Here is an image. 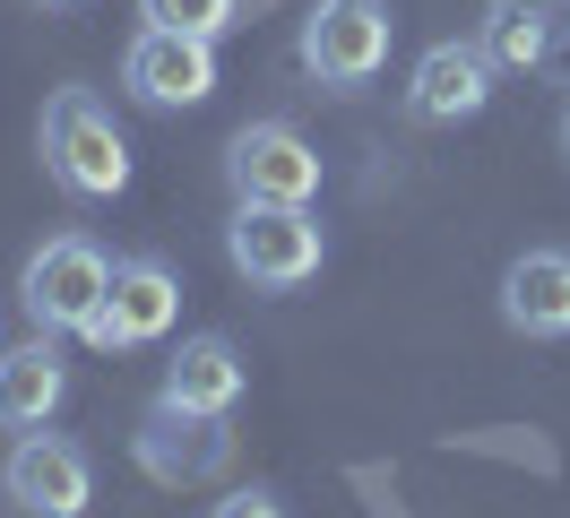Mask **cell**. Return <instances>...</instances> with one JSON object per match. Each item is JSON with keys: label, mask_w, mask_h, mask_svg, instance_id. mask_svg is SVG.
I'll return each mask as SVG.
<instances>
[{"label": "cell", "mask_w": 570, "mask_h": 518, "mask_svg": "<svg viewBox=\"0 0 570 518\" xmlns=\"http://www.w3.org/2000/svg\"><path fill=\"white\" fill-rule=\"evenodd\" d=\"M43 165L70 199H121L130 190V138L96 87H52L43 96Z\"/></svg>", "instance_id": "cell-1"}, {"label": "cell", "mask_w": 570, "mask_h": 518, "mask_svg": "<svg viewBox=\"0 0 570 518\" xmlns=\"http://www.w3.org/2000/svg\"><path fill=\"white\" fill-rule=\"evenodd\" d=\"M105 294H112V260L96 251L87 234H52L27 251V276H18V303L43 338H87L105 320Z\"/></svg>", "instance_id": "cell-2"}, {"label": "cell", "mask_w": 570, "mask_h": 518, "mask_svg": "<svg viewBox=\"0 0 570 518\" xmlns=\"http://www.w3.org/2000/svg\"><path fill=\"white\" fill-rule=\"evenodd\" d=\"M225 260L243 285L259 294H294V285H312L328 260L321 225H312V207H234V225H225Z\"/></svg>", "instance_id": "cell-3"}, {"label": "cell", "mask_w": 570, "mask_h": 518, "mask_svg": "<svg viewBox=\"0 0 570 518\" xmlns=\"http://www.w3.org/2000/svg\"><path fill=\"white\" fill-rule=\"evenodd\" d=\"M390 43H397V18L390 0H321L312 18H303V69L321 78V87H372L381 69H390Z\"/></svg>", "instance_id": "cell-4"}, {"label": "cell", "mask_w": 570, "mask_h": 518, "mask_svg": "<svg viewBox=\"0 0 570 518\" xmlns=\"http://www.w3.org/2000/svg\"><path fill=\"white\" fill-rule=\"evenodd\" d=\"M225 182L250 207H312L321 199V147L294 121H243L225 147Z\"/></svg>", "instance_id": "cell-5"}, {"label": "cell", "mask_w": 570, "mask_h": 518, "mask_svg": "<svg viewBox=\"0 0 570 518\" xmlns=\"http://www.w3.org/2000/svg\"><path fill=\"white\" fill-rule=\"evenodd\" d=\"M121 87L147 113H190V104L216 96V43L181 27H139L130 52H121Z\"/></svg>", "instance_id": "cell-6"}, {"label": "cell", "mask_w": 570, "mask_h": 518, "mask_svg": "<svg viewBox=\"0 0 570 518\" xmlns=\"http://www.w3.org/2000/svg\"><path fill=\"white\" fill-rule=\"evenodd\" d=\"M0 492L18 501L27 518H87V501H96V458L70 441V432H18V449H9V467H0Z\"/></svg>", "instance_id": "cell-7"}, {"label": "cell", "mask_w": 570, "mask_h": 518, "mask_svg": "<svg viewBox=\"0 0 570 518\" xmlns=\"http://www.w3.org/2000/svg\"><path fill=\"white\" fill-rule=\"evenodd\" d=\"M493 52H484V43H459V35H450V43H432L424 61L406 69V121H424V130H459V121H475V113H484V104H493Z\"/></svg>", "instance_id": "cell-8"}, {"label": "cell", "mask_w": 570, "mask_h": 518, "mask_svg": "<svg viewBox=\"0 0 570 518\" xmlns=\"http://www.w3.org/2000/svg\"><path fill=\"white\" fill-rule=\"evenodd\" d=\"M181 320V276L165 260H112V294H105V320L87 329L96 354H130V345H156L165 329Z\"/></svg>", "instance_id": "cell-9"}, {"label": "cell", "mask_w": 570, "mask_h": 518, "mask_svg": "<svg viewBox=\"0 0 570 518\" xmlns=\"http://www.w3.org/2000/svg\"><path fill=\"white\" fill-rule=\"evenodd\" d=\"M130 449H139V467L156 483H208L225 476V458H234V432H225V414H181V407H156L139 414V432H130Z\"/></svg>", "instance_id": "cell-10"}, {"label": "cell", "mask_w": 570, "mask_h": 518, "mask_svg": "<svg viewBox=\"0 0 570 518\" xmlns=\"http://www.w3.org/2000/svg\"><path fill=\"white\" fill-rule=\"evenodd\" d=\"M501 320L535 345L570 338V251H519L501 268Z\"/></svg>", "instance_id": "cell-11"}, {"label": "cell", "mask_w": 570, "mask_h": 518, "mask_svg": "<svg viewBox=\"0 0 570 518\" xmlns=\"http://www.w3.org/2000/svg\"><path fill=\"white\" fill-rule=\"evenodd\" d=\"M61 398H70V363L43 329L27 345H0V432H43Z\"/></svg>", "instance_id": "cell-12"}, {"label": "cell", "mask_w": 570, "mask_h": 518, "mask_svg": "<svg viewBox=\"0 0 570 518\" xmlns=\"http://www.w3.org/2000/svg\"><path fill=\"white\" fill-rule=\"evenodd\" d=\"M243 354H234V338L225 329H199V338H181V354L165 363V407H181V414H234L243 407Z\"/></svg>", "instance_id": "cell-13"}, {"label": "cell", "mask_w": 570, "mask_h": 518, "mask_svg": "<svg viewBox=\"0 0 570 518\" xmlns=\"http://www.w3.org/2000/svg\"><path fill=\"white\" fill-rule=\"evenodd\" d=\"M475 43L493 52V69H544L553 61V18H544V0H493Z\"/></svg>", "instance_id": "cell-14"}, {"label": "cell", "mask_w": 570, "mask_h": 518, "mask_svg": "<svg viewBox=\"0 0 570 518\" xmlns=\"http://www.w3.org/2000/svg\"><path fill=\"white\" fill-rule=\"evenodd\" d=\"M139 18L147 27H181V35H225L234 18H243V0H139Z\"/></svg>", "instance_id": "cell-15"}, {"label": "cell", "mask_w": 570, "mask_h": 518, "mask_svg": "<svg viewBox=\"0 0 570 518\" xmlns=\"http://www.w3.org/2000/svg\"><path fill=\"white\" fill-rule=\"evenodd\" d=\"M208 518H285V501L268 492V483H243V492H225Z\"/></svg>", "instance_id": "cell-16"}, {"label": "cell", "mask_w": 570, "mask_h": 518, "mask_svg": "<svg viewBox=\"0 0 570 518\" xmlns=\"http://www.w3.org/2000/svg\"><path fill=\"white\" fill-rule=\"evenodd\" d=\"M553 61H562V69H570V35H562V43H553Z\"/></svg>", "instance_id": "cell-17"}, {"label": "cell", "mask_w": 570, "mask_h": 518, "mask_svg": "<svg viewBox=\"0 0 570 518\" xmlns=\"http://www.w3.org/2000/svg\"><path fill=\"white\" fill-rule=\"evenodd\" d=\"M36 9H78V0H36Z\"/></svg>", "instance_id": "cell-18"}, {"label": "cell", "mask_w": 570, "mask_h": 518, "mask_svg": "<svg viewBox=\"0 0 570 518\" xmlns=\"http://www.w3.org/2000/svg\"><path fill=\"white\" fill-rule=\"evenodd\" d=\"M562 147H570V113H562Z\"/></svg>", "instance_id": "cell-19"}]
</instances>
